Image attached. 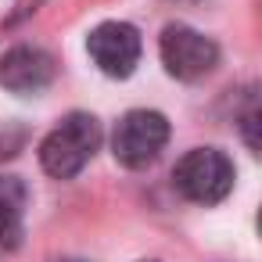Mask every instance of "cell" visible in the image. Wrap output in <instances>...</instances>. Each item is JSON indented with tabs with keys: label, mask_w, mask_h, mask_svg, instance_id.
Here are the masks:
<instances>
[{
	"label": "cell",
	"mask_w": 262,
	"mask_h": 262,
	"mask_svg": "<svg viewBox=\"0 0 262 262\" xmlns=\"http://www.w3.org/2000/svg\"><path fill=\"white\" fill-rule=\"evenodd\" d=\"M101 147V122L86 112L65 115L40 144V165L54 180H72Z\"/></svg>",
	"instance_id": "obj_1"
},
{
	"label": "cell",
	"mask_w": 262,
	"mask_h": 262,
	"mask_svg": "<svg viewBox=\"0 0 262 262\" xmlns=\"http://www.w3.org/2000/svg\"><path fill=\"white\" fill-rule=\"evenodd\" d=\"M172 187L194 205H219L233 190V162L219 147H194L176 162Z\"/></svg>",
	"instance_id": "obj_2"
},
{
	"label": "cell",
	"mask_w": 262,
	"mask_h": 262,
	"mask_svg": "<svg viewBox=\"0 0 262 262\" xmlns=\"http://www.w3.org/2000/svg\"><path fill=\"white\" fill-rule=\"evenodd\" d=\"M165 144H169V122H165L162 112H147V108L126 112L119 119L115 133H112V155L126 169L151 165L162 155Z\"/></svg>",
	"instance_id": "obj_3"
},
{
	"label": "cell",
	"mask_w": 262,
	"mask_h": 262,
	"mask_svg": "<svg viewBox=\"0 0 262 262\" xmlns=\"http://www.w3.org/2000/svg\"><path fill=\"white\" fill-rule=\"evenodd\" d=\"M158 54H162L165 72L172 79H183V83H194V79L208 76L219 65V47L205 33H198V29L183 26V22H172V26L162 29Z\"/></svg>",
	"instance_id": "obj_4"
},
{
	"label": "cell",
	"mask_w": 262,
	"mask_h": 262,
	"mask_svg": "<svg viewBox=\"0 0 262 262\" xmlns=\"http://www.w3.org/2000/svg\"><path fill=\"white\" fill-rule=\"evenodd\" d=\"M86 51L104 76L126 79L140 61V33L129 22H101L97 29H90Z\"/></svg>",
	"instance_id": "obj_5"
},
{
	"label": "cell",
	"mask_w": 262,
	"mask_h": 262,
	"mask_svg": "<svg viewBox=\"0 0 262 262\" xmlns=\"http://www.w3.org/2000/svg\"><path fill=\"white\" fill-rule=\"evenodd\" d=\"M58 65L47 51L40 47H11L4 58H0V86L11 90V94H40L54 83Z\"/></svg>",
	"instance_id": "obj_6"
},
{
	"label": "cell",
	"mask_w": 262,
	"mask_h": 262,
	"mask_svg": "<svg viewBox=\"0 0 262 262\" xmlns=\"http://www.w3.org/2000/svg\"><path fill=\"white\" fill-rule=\"evenodd\" d=\"M22 212H26V187L15 176H0V255H8L22 241Z\"/></svg>",
	"instance_id": "obj_7"
},
{
	"label": "cell",
	"mask_w": 262,
	"mask_h": 262,
	"mask_svg": "<svg viewBox=\"0 0 262 262\" xmlns=\"http://www.w3.org/2000/svg\"><path fill=\"white\" fill-rule=\"evenodd\" d=\"M36 8H40V0H18L15 11H11V18H8V26H18V22H22V18H29Z\"/></svg>",
	"instance_id": "obj_8"
},
{
	"label": "cell",
	"mask_w": 262,
	"mask_h": 262,
	"mask_svg": "<svg viewBox=\"0 0 262 262\" xmlns=\"http://www.w3.org/2000/svg\"><path fill=\"white\" fill-rule=\"evenodd\" d=\"M58 262H83V258H58Z\"/></svg>",
	"instance_id": "obj_9"
}]
</instances>
